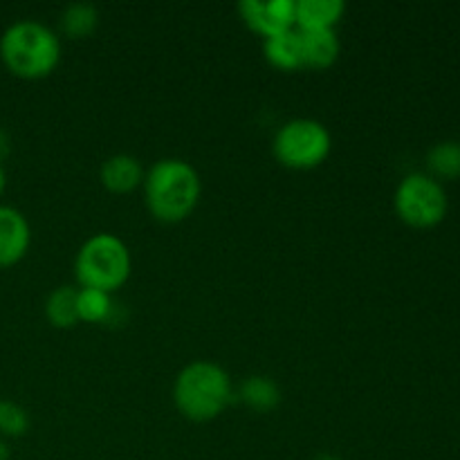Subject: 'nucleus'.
Segmentation results:
<instances>
[{"instance_id": "f257e3e1", "label": "nucleus", "mask_w": 460, "mask_h": 460, "mask_svg": "<svg viewBox=\"0 0 460 460\" xmlns=\"http://www.w3.org/2000/svg\"><path fill=\"white\" fill-rule=\"evenodd\" d=\"M144 202L160 223H182L196 211L202 196L200 173L182 157H162L144 175Z\"/></svg>"}, {"instance_id": "f03ea898", "label": "nucleus", "mask_w": 460, "mask_h": 460, "mask_svg": "<svg viewBox=\"0 0 460 460\" xmlns=\"http://www.w3.org/2000/svg\"><path fill=\"white\" fill-rule=\"evenodd\" d=\"M0 58L13 76L36 81L57 70L61 61V39L36 18H21L0 36Z\"/></svg>"}, {"instance_id": "7ed1b4c3", "label": "nucleus", "mask_w": 460, "mask_h": 460, "mask_svg": "<svg viewBox=\"0 0 460 460\" xmlns=\"http://www.w3.org/2000/svg\"><path fill=\"white\" fill-rule=\"evenodd\" d=\"M234 385L229 373L209 359H196L180 368L173 382V402L191 422H211L229 407Z\"/></svg>"}, {"instance_id": "20e7f679", "label": "nucleus", "mask_w": 460, "mask_h": 460, "mask_svg": "<svg viewBox=\"0 0 460 460\" xmlns=\"http://www.w3.org/2000/svg\"><path fill=\"white\" fill-rule=\"evenodd\" d=\"M130 272L133 256L117 234L97 232L76 250L75 277L79 288H94L112 295L128 281Z\"/></svg>"}, {"instance_id": "39448f33", "label": "nucleus", "mask_w": 460, "mask_h": 460, "mask_svg": "<svg viewBox=\"0 0 460 460\" xmlns=\"http://www.w3.org/2000/svg\"><path fill=\"white\" fill-rule=\"evenodd\" d=\"M332 151V135L313 117H295L279 126L272 139V153L286 169L310 171L328 160Z\"/></svg>"}, {"instance_id": "423d86ee", "label": "nucleus", "mask_w": 460, "mask_h": 460, "mask_svg": "<svg viewBox=\"0 0 460 460\" xmlns=\"http://www.w3.org/2000/svg\"><path fill=\"white\" fill-rule=\"evenodd\" d=\"M394 205L402 223L416 229H429L447 214V193L431 175L409 173L395 189Z\"/></svg>"}, {"instance_id": "0eeeda50", "label": "nucleus", "mask_w": 460, "mask_h": 460, "mask_svg": "<svg viewBox=\"0 0 460 460\" xmlns=\"http://www.w3.org/2000/svg\"><path fill=\"white\" fill-rule=\"evenodd\" d=\"M238 16L263 39L296 30V0H241Z\"/></svg>"}, {"instance_id": "6e6552de", "label": "nucleus", "mask_w": 460, "mask_h": 460, "mask_svg": "<svg viewBox=\"0 0 460 460\" xmlns=\"http://www.w3.org/2000/svg\"><path fill=\"white\" fill-rule=\"evenodd\" d=\"M31 245L27 216L12 205H0V268H12L25 259Z\"/></svg>"}, {"instance_id": "1a4fd4ad", "label": "nucleus", "mask_w": 460, "mask_h": 460, "mask_svg": "<svg viewBox=\"0 0 460 460\" xmlns=\"http://www.w3.org/2000/svg\"><path fill=\"white\" fill-rule=\"evenodd\" d=\"M144 171L139 157L130 153H115L106 157L99 169V180L111 193H130L144 184Z\"/></svg>"}, {"instance_id": "9d476101", "label": "nucleus", "mask_w": 460, "mask_h": 460, "mask_svg": "<svg viewBox=\"0 0 460 460\" xmlns=\"http://www.w3.org/2000/svg\"><path fill=\"white\" fill-rule=\"evenodd\" d=\"M301 52H304V67L326 70L340 58L341 40L335 30H308L301 31Z\"/></svg>"}, {"instance_id": "9b49d317", "label": "nucleus", "mask_w": 460, "mask_h": 460, "mask_svg": "<svg viewBox=\"0 0 460 460\" xmlns=\"http://www.w3.org/2000/svg\"><path fill=\"white\" fill-rule=\"evenodd\" d=\"M344 13V0H296V30H335Z\"/></svg>"}, {"instance_id": "f8f14e48", "label": "nucleus", "mask_w": 460, "mask_h": 460, "mask_svg": "<svg viewBox=\"0 0 460 460\" xmlns=\"http://www.w3.org/2000/svg\"><path fill=\"white\" fill-rule=\"evenodd\" d=\"M263 54L279 70H299L304 67V52H301L299 30H288L263 39Z\"/></svg>"}, {"instance_id": "ddd939ff", "label": "nucleus", "mask_w": 460, "mask_h": 460, "mask_svg": "<svg viewBox=\"0 0 460 460\" xmlns=\"http://www.w3.org/2000/svg\"><path fill=\"white\" fill-rule=\"evenodd\" d=\"M238 395H241V400L247 407L261 413L274 411L283 400L281 386L268 376L245 377V380L241 382V386H238Z\"/></svg>"}, {"instance_id": "4468645a", "label": "nucleus", "mask_w": 460, "mask_h": 460, "mask_svg": "<svg viewBox=\"0 0 460 460\" xmlns=\"http://www.w3.org/2000/svg\"><path fill=\"white\" fill-rule=\"evenodd\" d=\"M99 9L93 3H70L63 7L58 25L67 39H88L99 27Z\"/></svg>"}, {"instance_id": "2eb2a0df", "label": "nucleus", "mask_w": 460, "mask_h": 460, "mask_svg": "<svg viewBox=\"0 0 460 460\" xmlns=\"http://www.w3.org/2000/svg\"><path fill=\"white\" fill-rule=\"evenodd\" d=\"M76 290L72 286H58L45 299V319L54 328H72L79 323V313H76Z\"/></svg>"}, {"instance_id": "dca6fc26", "label": "nucleus", "mask_w": 460, "mask_h": 460, "mask_svg": "<svg viewBox=\"0 0 460 460\" xmlns=\"http://www.w3.org/2000/svg\"><path fill=\"white\" fill-rule=\"evenodd\" d=\"M427 166L431 171V178H460V142L445 139V142L434 144L427 153Z\"/></svg>"}, {"instance_id": "f3484780", "label": "nucleus", "mask_w": 460, "mask_h": 460, "mask_svg": "<svg viewBox=\"0 0 460 460\" xmlns=\"http://www.w3.org/2000/svg\"><path fill=\"white\" fill-rule=\"evenodd\" d=\"M112 296L103 290L94 288H79L76 290V313L79 322L85 323H103L112 314Z\"/></svg>"}, {"instance_id": "a211bd4d", "label": "nucleus", "mask_w": 460, "mask_h": 460, "mask_svg": "<svg viewBox=\"0 0 460 460\" xmlns=\"http://www.w3.org/2000/svg\"><path fill=\"white\" fill-rule=\"evenodd\" d=\"M30 413L22 404L13 400H0V436L4 438H21L30 431Z\"/></svg>"}, {"instance_id": "6ab92c4d", "label": "nucleus", "mask_w": 460, "mask_h": 460, "mask_svg": "<svg viewBox=\"0 0 460 460\" xmlns=\"http://www.w3.org/2000/svg\"><path fill=\"white\" fill-rule=\"evenodd\" d=\"M9 151H12V139H9L7 130L0 128V162L9 155Z\"/></svg>"}, {"instance_id": "aec40b11", "label": "nucleus", "mask_w": 460, "mask_h": 460, "mask_svg": "<svg viewBox=\"0 0 460 460\" xmlns=\"http://www.w3.org/2000/svg\"><path fill=\"white\" fill-rule=\"evenodd\" d=\"M4 189H7V173H4L3 164H0V198H3Z\"/></svg>"}, {"instance_id": "412c9836", "label": "nucleus", "mask_w": 460, "mask_h": 460, "mask_svg": "<svg viewBox=\"0 0 460 460\" xmlns=\"http://www.w3.org/2000/svg\"><path fill=\"white\" fill-rule=\"evenodd\" d=\"M0 460H9V445L0 438Z\"/></svg>"}, {"instance_id": "4be33fe9", "label": "nucleus", "mask_w": 460, "mask_h": 460, "mask_svg": "<svg viewBox=\"0 0 460 460\" xmlns=\"http://www.w3.org/2000/svg\"><path fill=\"white\" fill-rule=\"evenodd\" d=\"M313 460H344V458L335 456V454H319V456H314Z\"/></svg>"}]
</instances>
